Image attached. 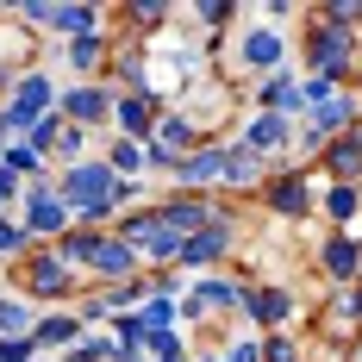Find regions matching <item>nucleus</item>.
Wrapping results in <instances>:
<instances>
[{
  "mask_svg": "<svg viewBox=\"0 0 362 362\" xmlns=\"http://www.w3.org/2000/svg\"><path fill=\"white\" fill-rule=\"evenodd\" d=\"M25 244H32V231H25V225H13V218H0V256H19Z\"/></svg>",
  "mask_w": 362,
  "mask_h": 362,
  "instance_id": "nucleus-24",
  "label": "nucleus"
},
{
  "mask_svg": "<svg viewBox=\"0 0 362 362\" xmlns=\"http://www.w3.org/2000/svg\"><path fill=\"white\" fill-rule=\"evenodd\" d=\"M156 119H163V107H156L150 94H119V100H112V125H119L132 144H144L150 132H156Z\"/></svg>",
  "mask_w": 362,
  "mask_h": 362,
  "instance_id": "nucleus-11",
  "label": "nucleus"
},
{
  "mask_svg": "<svg viewBox=\"0 0 362 362\" xmlns=\"http://www.w3.org/2000/svg\"><path fill=\"white\" fill-rule=\"evenodd\" d=\"M69 200L57 194V181H37L32 194H25V231H37V238H63L69 231Z\"/></svg>",
  "mask_w": 362,
  "mask_h": 362,
  "instance_id": "nucleus-5",
  "label": "nucleus"
},
{
  "mask_svg": "<svg viewBox=\"0 0 362 362\" xmlns=\"http://www.w3.org/2000/svg\"><path fill=\"white\" fill-rule=\"evenodd\" d=\"M356 69V32H344V25H331V19H306V75H319V81H337V75Z\"/></svg>",
  "mask_w": 362,
  "mask_h": 362,
  "instance_id": "nucleus-2",
  "label": "nucleus"
},
{
  "mask_svg": "<svg viewBox=\"0 0 362 362\" xmlns=\"http://www.w3.org/2000/svg\"><path fill=\"white\" fill-rule=\"evenodd\" d=\"M81 144H88V132H81V125H63V138H57V156L81 163Z\"/></svg>",
  "mask_w": 362,
  "mask_h": 362,
  "instance_id": "nucleus-25",
  "label": "nucleus"
},
{
  "mask_svg": "<svg viewBox=\"0 0 362 362\" xmlns=\"http://www.w3.org/2000/svg\"><path fill=\"white\" fill-rule=\"evenodd\" d=\"M238 63H244L256 81H262V75H275L281 63H288V37L275 32V25H262V19H256L250 32L238 37Z\"/></svg>",
  "mask_w": 362,
  "mask_h": 362,
  "instance_id": "nucleus-4",
  "label": "nucleus"
},
{
  "mask_svg": "<svg viewBox=\"0 0 362 362\" xmlns=\"http://www.w3.org/2000/svg\"><path fill=\"white\" fill-rule=\"evenodd\" d=\"M262 206L281 218H306L313 206H319V194H313V181L300 175V169H288V175H275L269 187H262Z\"/></svg>",
  "mask_w": 362,
  "mask_h": 362,
  "instance_id": "nucleus-7",
  "label": "nucleus"
},
{
  "mask_svg": "<svg viewBox=\"0 0 362 362\" xmlns=\"http://www.w3.org/2000/svg\"><path fill=\"white\" fill-rule=\"evenodd\" d=\"M262 362H300V344L275 331V337H269V350H262Z\"/></svg>",
  "mask_w": 362,
  "mask_h": 362,
  "instance_id": "nucleus-26",
  "label": "nucleus"
},
{
  "mask_svg": "<svg viewBox=\"0 0 362 362\" xmlns=\"http://www.w3.org/2000/svg\"><path fill=\"white\" fill-rule=\"evenodd\" d=\"M319 206H325L331 225H356V218H362V187H344V181H331Z\"/></svg>",
  "mask_w": 362,
  "mask_h": 362,
  "instance_id": "nucleus-20",
  "label": "nucleus"
},
{
  "mask_svg": "<svg viewBox=\"0 0 362 362\" xmlns=\"http://www.w3.org/2000/svg\"><path fill=\"white\" fill-rule=\"evenodd\" d=\"M238 306L250 313L256 325H269V331L293 319V293L288 288H238Z\"/></svg>",
  "mask_w": 362,
  "mask_h": 362,
  "instance_id": "nucleus-14",
  "label": "nucleus"
},
{
  "mask_svg": "<svg viewBox=\"0 0 362 362\" xmlns=\"http://www.w3.org/2000/svg\"><path fill=\"white\" fill-rule=\"evenodd\" d=\"M231 238H238V225H231V213L218 206L213 225H206V231H194V238L181 244V262H187V269H218V262L231 256Z\"/></svg>",
  "mask_w": 362,
  "mask_h": 362,
  "instance_id": "nucleus-6",
  "label": "nucleus"
},
{
  "mask_svg": "<svg viewBox=\"0 0 362 362\" xmlns=\"http://www.w3.org/2000/svg\"><path fill=\"white\" fill-rule=\"evenodd\" d=\"M331 175L344 181V187H356V175H362V132H344V138H331V150L319 156Z\"/></svg>",
  "mask_w": 362,
  "mask_h": 362,
  "instance_id": "nucleus-18",
  "label": "nucleus"
},
{
  "mask_svg": "<svg viewBox=\"0 0 362 362\" xmlns=\"http://www.w3.org/2000/svg\"><path fill=\"white\" fill-rule=\"evenodd\" d=\"M163 362H187V356H163Z\"/></svg>",
  "mask_w": 362,
  "mask_h": 362,
  "instance_id": "nucleus-30",
  "label": "nucleus"
},
{
  "mask_svg": "<svg viewBox=\"0 0 362 362\" xmlns=\"http://www.w3.org/2000/svg\"><path fill=\"white\" fill-rule=\"evenodd\" d=\"M50 100H57V88H50L44 75H25L0 112L13 119V132H19V138H32V125H44V119H50Z\"/></svg>",
  "mask_w": 362,
  "mask_h": 362,
  "instance_id": "nucleus-3",
  "label": "nucleus"
},
{
  "mask_svg": "<svg viewBox=\"0 0 362 362\" xmlns=\"http://www.w3.org/2000/svg\"><path fill=\"white\" fill-rule=\"evenodd\" d=\"M94 25H100L94 6H57V32H69V44L75 37H94Z\"/></svg>",
  "mask_w": 362,
  "mask_h": 362,
  "instance_id": "nucleus-21",
  "label": "nucleus"
},
{
  "mask_svg": "<svg viewBox=\"0 0 362 362\" xmlns=\"http://www.w3.org/2000/svg\"><path fill=\"white\" fill-rule=\"evenodd\" d=\"M112 100H119V94H107V88H94V81H81V88H69V94H63V119L88 132V125H100V119H112Z\"/></svg>",
  "mask_w": 362,
  "mask_h": 362,
  "instance_id": "nucleus-12",
  "label": "nucleus"
},
{
  "mask_svg": "<svg viewBox=\"0 0 362 362\" xmlns=\"http://www.w3.org/2000/svg\"><path fill=\"white\" fill-rule=\"evenodd\" d=\"M32 337H0V362H32Z\"/></svg>",
  "mask_w": 362,
  "mask_h": 362,
  "instance_id": "nucleus-27",
  "label": "nucleus"
},
{
  "mask_svg": "<svg viewBox=\"0 0 362 362\" xmlns=\"http://www.w3.org/2000/svg\"><path fill=\"white\" fill-rule=\"evenodd\" d=\"M107 57H112V44H107L100 32H94V37H75V44H69V63H75V69H100Z\"/></svg>",
  "mask_w": 362,
  "mask_h": 362,
  "instance_id": "nucleus-22",
  "label": "nucleus"
},
{
  "mask_svg": "<svg viewBox=\"0 0 362 362\" xmlns=\"http://www.w3.org/2000/svg\"><path fill=\"white\" fill-rule=\"evenodd\" d=\"M319 269H325L337 288H350V281L362 275V238H350V231L325 238V244H319Z\"/></svg>",
  "mask_w": 362,
  "mask_h": 362,
  "instance_id": "nucleus-10",
  "label": "nucleus"
},
{
  "mask_svg": "<svg viewBox=\"0 0 362 362\" xmlns=\"http://www.w3.org/2000/svg\"><path fill=\"white\" fill-rule=\"evenodd\" d=\"M32 344H44V350H75L81 344V319L75 313H50V319H37Z\"/></svg>",
  "mask_w": 362,
  "mask_h": 362,
  "instance_id": "nucleus-19",
  "label": "nucleus"
},
{
  "mask_svg": "<svg viewBox=\"0 0 362 362\" xmlns=\"http://www.w3.org/2000/svg\"><path fill=\"white\" fill-rule=\"evenodd\" d=\"M181 187L187 194H200V187H213V181H225V144H200L194 156H181Z\"/></svg>",
  "mask_w": 362,
  "mask_h": 362,
  "instance_id": "nucleus-16",
  "label": "nucleus"
},
{
  "mask_svg": "<svg viewBox=\"0 0 362 362\" xmlns=\"http://www.w3.org/2000/svg\"><path fill=\"white\" fill-rule=\"evenodd\" d=\"M13 194H19V175H6V169H0V206H6Z\"/></svg>",
  "mask_w": 362,
  "mask_h": 362,
  "instance_id": "nucleus-29",
  "label": "nucleus"
},
{
  "mask_svg": "<svg viewBox=\"0 0 362 362\" xmlns=\"http://www.w3.org/2000/svg\"><path fill=\"white\" fill-rule=\"evenodd\" d=\"M69 288H75V275H69V262L57 250H44L32 262V275H25V293H37V300H63Z\"/></svg>",
  "mask_w": 362,
  "mask_h": 362,
  "instance_id": "nucleus-15",
  "label": "nucleus"
},
{
  "mask_svg": "<svg viewBox=\"0 0 362 362\" xmlns=\"http://www.w3.org/2000/svg\"><path fill=\"white\" fill-rule=\"evenodd\" d=\"M88 269H94V275H107L112 288H119V281H138V256L125 250L119 238H94V256H88Z\"/></svg>",
  "mask_w": 362,
  "mask_h": 362,
  "instance_id": "nucleus-17",
  "label": "nucleus"
},
{
  "mask_svg": "<svg viewBox=\"0 0 362 362\" xmlns=\"http://www.w3.org/2000/svg\"><path fill=\"white\" fill-rule=\"evenodd\" d=\"M238 144L250 150V156H281V150L293 144V119H281V112H250V125H244V138Z\"/></svg>",
  "mask_w": 362,
  "mask_h": 362,
  "instance_id": "nucleus-9",
  "label": "nucleus"
},
{
  "mask_svg": "<svg viewBox=\"0 0 362 362\" xmlns=\"http://www.w3.org/2000/svg\"><path fill=\"white\" fill-rule=\"evenodd\" d=\"M256 112H281V119H293V112H306V100H300V81H293L288 69H275V75H262L256 81Z\"/></svg>",
  "mask_w": 362,
  "mask_h": 362,
  "instance_id": "nucleus-13",
  "label": "nucleus"
},
{
  "mask_svg": "<svg viewBox=\"0 0 362 362\" xmlns=\"http://www.w3.org/2000/svg\"><path fill=\"white\" fill-rule=\"evenodd\" d=\"M119 244L138 256V262H156V269H163V262H181V244H187V238H181L156 206H138V213L119 225Z\"/></svg>",
  "mask_w": 362,
  "mask_h": 362,
  "instance_id": "nucleus-1",
  "label": "nucleus"
},
{
  "mask_svg": "<svg viewBox=\"0 0 362 362\" xmlns=\"http://www.w3.org/2000/svg\"><path fill=\"white\" fill-rule=\"evenodd\" d=\"M356 356H362V344H356Z\"/></svg>",
  "mask_w": 362,
  "mask_h": 362,
  "instance_id": "nucleus-31",
  "label": "nucleus"
},
{
  "mask_svg": "<svg viewBox=\"0 0 362 362\" xmlns=\"http://www.w3.org/2000/svg\"><path fill=\"white\" fill-rule=\"evenodd\" d=\"M169 19V6H132V25H163Z\"/></svg>",
  "mask_w": 362,
  "mask_h": 362,
  "instance_id": "nucleus-28",
  "label": "nucleus"
},
{
  "mask_svg": "<svg viewBox=\"0 0 362 362\" xmlns=\"http://www.w3.org/2000/svg\"><path fill=\"white\" fill-rule=\"evenodd\" d=\"M107 169H112L119 181H132L138 169H150V163H144V150L132 144V138H119V144H112V156H107Z\"/></svg>",
  "mask_w": 362,
  "mask_h": 362,
  "instance_id": "nucleus-23",
  "label": "nucleus"
},
{
  "mask_svg": "<svg viewBox=\"0 0 362 362\" xmlns=\"http://www.w3.org/2000/svg\"><path fill=\"white\" fill-rule=\"evenodd\" d=\"M238 288H244V281H225V275H200V281L187 288V300H181V313H187V319L238 313Z\"/></svg>",
  "mask_w": 362,
  "mask_h": 362,
  "instance_id": "nucleus-8",
  "label": "nucleus"
}]
</instances>
